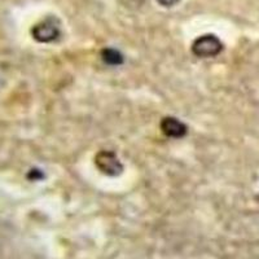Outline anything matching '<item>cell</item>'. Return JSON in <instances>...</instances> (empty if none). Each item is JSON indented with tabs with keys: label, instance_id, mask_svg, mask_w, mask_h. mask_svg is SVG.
<instances>
[{
	"label": "cell",
	"instance_id": "obj_4",
	"mask_svg": "<svg viewBox=\"0 0 259 259\" xmlns=\"http://www.w3.org/2000/svg\"><path fill=\"white\" fill-rule=\"evenodd\" d=\"M162 133L172 139H180L187 134V126L175 117H166L161 122Z\"/></svg>",
	"mask_w": 259,
	"mask_h": 259
},
{
	"label": "cell",
	"instance_id": "obj_2",
	"mask_svg": "<svg viewBox=\"0 0 259 259\" xmlns=\"http://www.w3.org/2000/svg\"><path fill=\"white\" fill-rule=\"evenodd\" d=\"M60 34H61V24L53 16H50L46 20H43L40 24L35 25L32 29L34 38L41 43H50V41L56 40Z\"/></svg>",
	"mask_w": 259,
	"mask_h": 259
},
{
	"label": "cell",
	"instance_id": "obj_1",
	"mask_svg": "<svg viewBox=\"0 0 259 259\" xmlns=\"http://www.w3.org/2000/svg\"><path fill=\"white\" fill-rule=\"evenodd\" d=\"M222 51H223V43L214 34H205V35L198 36L192 45V52L194 56L202 57V59L218 56Z\"/></svg>",
	"mask_w": 259,
	"mask_h": 259
},
{
	"label": "cell",
	"instance_id": "obj_3",
	"mask_svg": "<svg viewBox=\"0 0 259 259\" xmlns=\"http://www.w3.org/2000/svg\"><path fill=\"white\" fill-rule=\"evenodd\" d=\"M95 165L103 174L109 177H117L123 171V165L112 150H100L95 157Z\"/></svg>",
	"mask_w": 259,
	"mask_h": 259
},
{
	"label": "cell",
	"instance_id": "obj_7",
	"mask_svg": "<svg viewBox=\"0 0 259 259\" xmlns=\"http://www.w3.org/2000/svg\"><path fill=\"white\" fill-rule=\"evenodd\" d=\"M258 200H259V196H258Z\"/></svg>",
	"mask_w": 259,
	"mask_h": 259
},
{
	"label": "cell",
	"instance_id": "obj_6",
	"mask_svg": "<svg viewBox=\"0 0 259 259\" xmlns=\"http://www.w3.org/2000/svg\"><path fill=\"white\" fill-rule=\"evenodd\" d=\"M157 2L163 7H174L179 3L180 0H157Z\"/></svg>",
	"mask_w": 259,
	"mask_h": 259
},
{
	"label": "cell",
	"instance_id": "obj_5",
	"mask_svg": "<svg viewBox=\"0 0 259 259\" xmlns=\"http://www.w3.org/2000/svg\"><path fill=\"white\" fill-rule=\"evenodd\" d=\"M101 56H103V60L105 64L108 65H121L123 62V56L121 55V52L114 48H105L101 53Z\"/></svg>",
	"mask_w": 259,
	"mask_h": 259
}]
</instances>
